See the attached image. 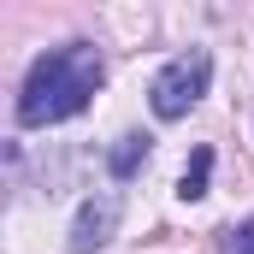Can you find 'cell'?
<instances>
[{"label":"cell","instance_id":"obj_3","mask_svg":"<svg viewBox=\"0 0 254 254\" xmlns=\"http://www.w3.org/2000/svg\"><path fill=\"white\" fill-rule=\"evenodd\" d=\"M119 195H89L83 207H77V219H71V249L77 254H95L113 243V231H119Z\"/></svg>","mask_w":254,"mask_h":254},{"label":"cell","instance_id":"obj_1","mask_svg":"<svg viewBox=\"0 0 254 254\" xmlns=\"http://www.w3.org/2000/svg\"><path fill=\"white\" fill-rule=\"evenodd\" d=\"M101 54L89 42H71V48H54L30 65L24 89H18V125H60V119H77L95 89H101Z\"/></svg>","mask_w":254,"mask_h":254},{"label":"cell","instance_id":"obj_5","mask_svg":"<svg viewBox=\"0 0 254 254\" xmlns=\"http://www.w3.org/2000/svg\"><path fill=\"white\" fill-rule=\"evenodd\" d=\"M207 178H213V148H195L190 166H184V178H178V195L184 201H201L207 195Z\"/></svg>","mask_w":254,"mask_h":254},{"label":"cell","instance_id":"obj_2","mask_svg":"<svg viewBox=\"0 0 254 254\" xmlns=\"http://www.w3.org/2000/svg\"><path fill=\"white\" fill-rule=\"evenodd\" d=\"M207 83H213L207 48H190V54H178L172 65H160L154 83H148V107H154V119H184L195 101L207 95Z\"/></svg>","mask_w":254,"mask_h":254},{"label":"cell","instance_id":"obj_6","mask_svg":"<svg viewBox=\"0 0 254 254\" xmlns=\"http://www.w3.org/2000/svg\"><path fill=\"white\" fill-rule=\"evenodd\" d=\"M231 254H254V219H243V225L231 231Z\"/></svg>","mask_w":254,"mask_h":254},{"label":"cell","instance_id":"obj_4","mask_svg":"<svg viewBox=\"0 0 254 254\" xmlns=\"http://www.w3.org/2000/svg\"><path fill=\"white\" fill-rule=\"evenodd\" d=\"M148 148H154V142H148V136H136V130H130V136H119V148L107 154V172H113L119 184H125V178H136V172L148 166Z\"/></svg>","mask_w":254,"mask_h":254}]
</instances>
